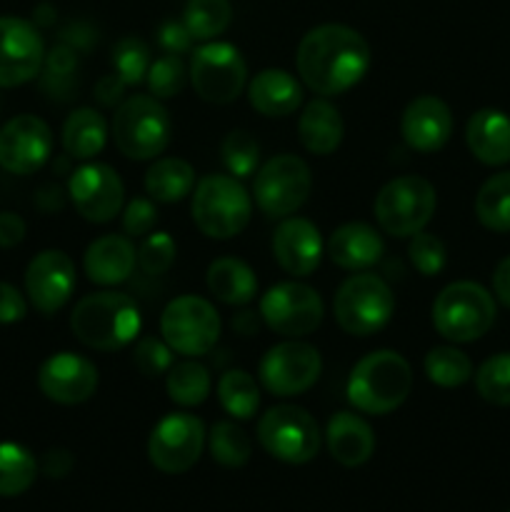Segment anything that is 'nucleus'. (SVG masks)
<instances>
[{
    "mask_svg": "<svg viewBox=\"0 0 510 512\" xmlns=\"http://www.w3.org/2000/svg\"><path fill=\"white\" fill-rule=\"evenodd\" d=\"M210 295L225 305H248L258 295V278L253 268L238 258H218L208 265L205 273Z\"/></svg>",
    "mask_w": 510,
    "mask_h": 512,
    "instance_id": "obj_29",
    "label": "nucleus"
},
{
    "mask_svg": "<svg viewBox=\"0 0 510 512\" xmlns=\"http://www.w3.org/2000/svg\"><path fill=\"white\" fill-rule=\"evenodd\" d=\"M413 390L410 363L395 350H373L350 370L348 403L358 413L388 415L408 400Z\"/></svg>",
    "mask_w": 510,
    "mask_h": 512,
    "instance_id": "obj_3",
    "label": "nucleus"
},
{
    "mask_svg": "<svg viewBox=\"0 0 510 512\" xmlns=\"http://www.w3.org/2000/svg\"><path fill=\"white\" fill-rule=\"evenodd\" d=\"M465 143L473 158L483 165L498 168L510 163V115L495 108L473 113L465 125Z\"/></svg>",
    "mask_w": 510,
    "mask_h": 512,
    "instance_id": "obj_27",
    "label": "nucleus"
},
{
    "mask_svg": "<svg viewBox=\"0 0 510 512\" xmlns=\"http://www.w3.org/2000/svg\"><path fill=\"white\" fill-rule=\"evenodd\" d=\"M73 468V458L65 450H50L43 460V470L50 475V478H63V475L70 473Z\"/></svg>",
    "mask_w": 510,
    "mask_h": 512,
    "instance_id": "obj_53",
    "label": "nucleus"
},
{
    "mask_svg": "<svg viewBox=\"0 0 510 512\" xmlns=\"http://www.w3.org/2000/svg\"><path fill=\"white\" fill-rule=\"evenodd\" d=\"M205 438L203 420L190 413H170L150 430L148 460L165 475L188 473L203 455Z\"/></svg>",
    "mask_w": 510,
    "mask_h": 512,
    "instance_id": "obj_14",
    "label": "nucleus"
},
{
    "mask_svg": "<svg viewBox=\"0 0 510 512\" xmlns=\"http://www.w3.org/2000/svg\"><path fill=\"white\" fill-rule=\"evenodd\" d=\"M193 223L205 238L230 240L243 233L253 215V198L233 175H205L195 183L190 203Z\"/></svg>",
    "mask_w": 510,
    "mask_h": 512,
    "instance_id": "obj_4",
    "label": "nucleus"
},
{
    "mask_svg": "<svg viewBox=\"0 0 510 512\" xmlns=\"http://www.w3.org/2000/svg\"><path fill=\"white\" fill-rule=\"evenodd\" d=\"M125 88H128V85H125L115 73L103 75V78L98 80V85H95V100H98L100 105H105V108H115V105L123 103Z\"/></svg>",
    "mask_w": 510,
    "mask_h": 512,
    "instance_id": "obj_50",
    "label": "nucleus"
},
{
    "mask_svg": "<svg viewBox=\"0 0 510 512\" xmlns=\"http://www.w3.org/2000/svg\"><path fill=\"white\" fill-rule=\"evenodd\" d=\"M425 375L438 388H460L473 378V363L463 350L453 345H438L423 360Z\"/></svg>",
    "mask_w": 510,
    "mask_h": 512,
    "instance_id": "obj_37",
    "label": "nucleus"
},
{
    "mask_svg": "<svg viewBox=\"0 0 510 512\" xmlns=\"http://www.w3.org/2000/svg\"><path fill=\"white\" fill-rule=\"evenodd\" d=\"M133 363L145 378H160V375L173 368V348L165 340L148 335V338H140L138 345H135Z\"/></svg>",
    "mask_w": 510,
    "mask_h": 512,
    "instance_id": "obj_46",
    "label": "nucleus"
},
{
    "mask_svg": "<svg viewBox=\"0 0 510 512\" xmlns=\"http://www.w3.org/2000/svg\"><path fill=\"white\" fill-rule=\"evenodd\" d=\"M143 328V315L130 295L100 290L85 295L70 313V330L90 350L113 353L135 343Z\"/></svg>",
    "mask_w": 510,
    "mask_h": 512,
    "instance_id": "obj_2",
    "label": "nucleus"
},
{
    "mask_svg": "<svg viewBox=\"0 0 510 512\" xmlns=\"http://www.w3.org/2000/svg\"><path fill=\"white\" fill-rule=\"evenodd\" d=\"M323 373V358L318 348L298 338L273 345L258 365V378L270 395L293 398L308 393Z\"/></svg>",
    "mask_w": 510,
    "mask_h": 512,
    "instance_id": "obj_13",
    "label": "nucleus"
},
{
    "mask_svg": "<svg viewBox=\"0 0 510 512\" xmlns=\"http://www.w3.org/2000/svg\"><path fill=\"white\" fill-rule=\"evenodd\" d=\"M53 153V133L35 115H15L0 128V168L13 175H33Z\"/></svg>",
    "mask_w": 510,
    "mask_h": 512,
    "instance_id": "obj_18",
    "label": "nucleus"
},
{
    "mask_svg": "<svg viewBox=\"0 0 510 512\" xmlns=\"http://www.w3.org/2000/svg\"><path fill=\"white\" fill-rule=\"evenodd\" d=\"M478 395L488 403L508 408L510 405V353H495L475 373Z\"/></svg>",
    "mask_w": 510,
    "mask_h": 512,
    "instance_id": "obj_39",
    "label": "nucleus"
},
{
    "mask_svg": "<svg viewBox=\"0 0 510 512\" xmlns=\"http://www.w3.org/2000/svg\"><path fill=\"white\" fill-rule=\"evenodd\" d=\"M38 478V460L18 443H0V498H15Z\"/></svg>",
    "mask_w": 510,
    "mask_h": 512,
    "instance_id": "obj_35",
    "label": "nucleus"
},
{
    "mask_svg": "<svg viewBox=\"0 0 510 512\" xmlns=\"http://www.w3.org/2000/svg\"><path fill=\"white\" fill-rule=\"evenodd\" d=\"M325 305L315 288L305 283H278L260 298V320L283 338H303L323 323Z\"/></svg>",
    "mask_w": 510,
    "mask_h": 512,
    "instance_id": "obj_15",
    "label": "nucleus"
},
{
    "mask_svg": "<svg viewBox=\"0 0 510 512\" xmlns=\"http://www.w3.org/2000/svg\"><path fill=\"white\" fill-rule=\"evenodd\" d=\"M493 295L500 305L510 308V255H505L493 270Z\"/></svg>",
    "mask_w": 510,
    "mask_h": 512,
    "instance_id": "obj_52",
    "label": "nucleus"
},
{
    "mask_svg": "<svg viewBox=\"0 0 510 512\" xmlns=\"http://www.w3.org/2000/svg\"><path fill=\"white\" fill-rule=\"evenodd\" d=\"M220 158H223L225 168L233 178H250L258 170L260 145L248 130H233V133L225 135L223 145H220Z\"/></svg>",
    "mask_w": 510,
    "mask_h": 512,
    "instance_id": "obj_40",
    "label": "nucleus"
},
{
    "mask_svg": "<svg viewBox=\"0 0 510 512\" xmlns=\"http://www.w3.org/2000/svg\"><path fill=\"white\" fill-rule=\"evenodd\" d=\"M60 38H63V43L73 45V48L78 50V48H90V43L95 40V35H93V30H85V25H70V28L63 30V35H60Z\"/></svg>",
    "mask_w": 510,
    "mask_h": 512,
    "instance_id": "obj_54",
    "label": "nucleus"
},
{
    "mask_svg": "<svg viewBox=\"0 0 510 512\" xmlns=\"http://www.w3.org/2000/svg\"><path fill=\"white\" fill-rule=\"evenodd\" d=\"M258 443L270 458L305 465L318 455L320 428L300 405H275L258 420Z\"/></svg>",
    "mask_w": 510,
    "mask_h": 512,
    "instance_id": "obj_12",
    "label": "nucleus"
},
{
    "mask_svg": "<svg viewBox=\"0 0 510 512\" xmlns=\"http://www.w3.org/2000/svg\"><path fill=\"white\" fill-rule=\"evenodd\" d=\"M185 80H188L185 63L180 60V55H170V53H165L163 58L153 60L148 68V75H145V83H148L150 95L158 100L175 98V95L185 88Z\"/></svg>",
    "mask_w": 510,
    "mask_h": 512,
    "instance_id": "obj_43",
    "label": "nucleus"
},
{
    "mask_svg": "<svg viewBox=\"0 0 510 512\" xmlns=\"http://www.w3.org/2000/svg\"><path fill=\"white\" fill-rule=\"evenodd\" d=\"M438 208L433 183L420 175H400L385 183L375 195V220L380 230L393 238H410L425 230Z\"/></svg>",
    "mask_w": 510,
    "mask_h": 512,
    "instance_id": "obj_8",
    "label": "nucleus"
},
{
    "mask_svg": "<svg viewBox=\"0 0 510 512\" xmlns=\"http://www.w3.org/2000/svg\"><path fill=\"white\" fill-rule=\"evenodd\" d=\"M38 388L58 405H80L98 390V368L83 355L63 350L40 365Z\"/></svg>",
    "mask_w": 510,
    "mask_h": 512,
    "instance_id": "obj_20",
    "label": "nucleus"
},
{
    "mask_svg": "<svg viewBox=\"0 0 510 512\" xmlns=\"http://www.w3.org/2000/svg\"><path fill=\"white\" fill-rule=\"evenodd\" d=\"M110 133L125 158L155 160L170 145L173 120L168 108L153 95H130L115 108Z\"/></svg>",
    "mask_w": 510,
    "mask_h": 512,
    "instance_id": "obj_5",
    "label": "nucleus"
},
{
    "mask_svg": "<svg viewBox=\"0 0 510 512\" xmlns=\"http://www.w3.org/2000/svg\"><path fill=\"white\" fill-rule=\"evenodd\" d=\"M28 313V303H25L23 293L15 285L0 283V325L20 323Z\"/></svg>",
    "mask_w": 510,
    "mask_h": 512,
    "instance_id": "obj_49",
    "label": "nucleus"
},
{
    "mask_svg": "<svg viewBox=\"0 0 510 512\" xmlns=\"http://www.w3.org/2000/svg\"><path fill=\"white\" fill-rule=\"evenodd\" d=\"M333 313L343 333L368 338L390 323L395 313V295L380 275L363 270L340 285L333 298Z\"/></svg>",
    "mask_w": 510,
    "mask_h": 512,
    "instance_id": "obj_7",
    "label": "nucleus"
},
{
    "mask_svg": "<svg viewBox=\"0 0 510 512\" xmlns=\"http://www.w3.org/2000/svg\"><path fill=\"white\" fill-rule=\"evenodd\" d=\"M248 103L265 118H288L303 105V85L283 68H265L245 85Z\"/></svg>",
    "mask_w": 510,
    "mask_h": 512,
    "instance_id": "obj_25",
    "label": "nucleus"
},
{
    "mask_svg": "<svg viewBox=\"0 0 510 512\" xmlns=\"http://www.w3.org/2000/svg\"><path fill=\"white\" fill-rule=\"evenodd\" d=\"M325 253L338 268L350 273H363L380 263L385 253V243L375 228L368 223H345L325 243Z\"/></svg>",
    "mask_w": 510,
    "mask_h": 512,
    "instance_id": "obj_24",
    "label": "nucleus"
},
{
    "mask_svg": "<svg viewBox=\"0 0 510 512\" xmlns=\"http://www.w3.org/2000/svg\"><path fill=\"white\" fill-rule=\"evenodd\" d=\"M158 223V208L150 198H133L123 210V233L128 238H145Z\"/></svg>",
    "mask_w": 510,
    "mask_h": 512,
    "instance_id": "obj_47",
    "label": "nucleus"
},
{
    "mask_svg": "<svg viewBox=\"0 0 510 512\" xmlns=\"http://www.w3.org/2000/svg\"><path fill=\"white\" fill-rule=\"evenodd\" d=\"M193 188L195 170L183 158H158L145 173V193L155 203H180Z\"/></svg>",
    "mask_w": 510,
    "mask_h": 512,
    "instance_id": "obj_31",
    "label": "nucleus"
},
{
    "mask_svg": "<svg viewBox=\"0 0 510 512\" xmlns=\"http://www.w3.org/2000/svg\"><path fill=\"white\" fill-rule=\"evenodd\" d=\"M508 512H510V510H508Z\"/></svg>",
    "mask_w": 510,
    "mask_h": 512,
    "instance_id": "obj_56",
    "label": "nucleus"
},
{
    "mask_svg": "<svg viewBox=\"0 0 510 512\" xmlns=\"http://www.w3.org/2000/svg\"><path fill=\"white\" fill-rule=\"evenodd\" d=\"M175 255H178L175 240L165 230H153L140 243L138 265L145 275H163L175 263Z\"/></svg>",
    "mask_w": 510,
    "mask_h": 512,
    "instance_id": "obj_45",
    "label": "nucleus"
},
{
    "mask_svg": "<svg viewBox=\"0 0 510 512\" xmlns=\"http://www.w3.org/2000/svg\"><path fill=\"white\" fill-rule=\"evenodd\" d=\"M213 388L208 368L198 363V358H188L183 363H173V368L165 373V390L168 398L180 408H195L205 403Z\"/></svg>",
    "mask_w": 510,
    "mask_h": 512,
    "instance_id": "obj_32",
    "label": "nucleus"
},
{
    "mask_svg": "<svg viewBox=\"0 0 510 512\" xmlns=\"http://www.w3.org/2000/svg\"><path fill=\"white\" fill-rule=\"evenodd\" d=\"M345 123L340 110L328 98L310 100L298 120V138L303 148L313 155H330L340 148Z\"/></svg>",
    "mask_w": 510,
    "mask_h": 512,
    "instance_id": "obj_28",
    "label": "nucleus"
},
{
    "mask_svg": "<svg viewBox=\"0 0 510 512\" xmlns=\"http://www.w3.org/2000/svg\"><path fill=\"white\" fill-rule=\"evenodd\" d=\"M475 215L493 233H510V170L493 175L475 195Z\"/></svg>",
    "mask_w": 510,
    "mask_h": 512,
    "instance_id": "obj_33",
    "label": "nucleus"
},
{
    "mask_svg": "<svg viewBox=\"0 0 510 512\" xmlns=\"http://www.w3.org/2000/svg\"><path fill=\"white\" fill-rule=\"evenodd\" d=\"M313 188V175L308 163L298 155H275L255 170L253 200L260 213L283 220L298 213Z\"/></svg>",
    "mask_w": 510,
    "mask_h": 512,
    "instance_id": "obj_9",
    "label": "nucleus"
},
{
    "mask_svg": "<svg viewBox=\"0 0 510 512\" xmlns=\"http://www.w3.org/2000/svg\"><path fill=\"white\" fill-rule=\"evenodd\" d=\"M68 195L83 220L103 225L120 215L125 203V188L118 170L105 163H85L68 178Z\"/></svg>",
    "mask_w": 510,
    "mask_h": 512,
    "instance_id": "obj_16",
    "label": "nucleus"
},
{
    "mask_svg": "<svg viewBox=\"0 0 510 512\" xmlns=\"http://www.w3.org/2000/svg\"><path fill=\"white\" fill-rule=\"evenodd\" d=\"M258 318H260V313L255 315V313H248V310H245V313H240V315H235V318H233L235 333L253 335L255 330H258Z\"/></svg>",
    "mask_w": 510,
    "mask_h": 512,
    "instance_id": "obj_55",
    "label": "nucleus"
},
{
    "mask_svg": "<svg viewBox=\"0 0 510 512\" xmlns=\"http://www.w3.org/2000/svg\"><path fill=\"white\" fill-rule=\"evenodd\" d=\"M138 265V250L128 235H103L85 250L83 268L90 283L113 288L125 283Z\"/></svg>",
    "mask_w": 510,
    "mask_h": 512,
    "instance_id": "obj_23",
    "label": "nucleus"
},
{
    "mask_svg": "<svg viewBox=\"0 0 510 512\" xmlns=\"http://www.w3.org/2000/svg\"><path fill=\"white\" fill-rule=\"evenodd\" d=\"M160 335L173 353L200 358L218 345L220 315L210 300L200 295H180L165 305L160 315Z\"/></svg>",
    "mask_w": 510,
    "mask_h": 512,
    "instance_id": "obj_11",
    "label": "nucleus"
},
{
    "mask_svg": "<svg viewBox=\"0 0 510 512\" xmlns=\"http://www.w3.org/2000/svg\"><path fill=\"white\" fill-rule=\"evenodd\" d=\"M150 68V48L135 35H125L113 48V73L125 85L143 83Z\"/></svg>",
    "mask_w": 510,
    "mask_h": 512,
    "instance_id": "obj_42",
    "label": "nucleus"
},
{
    "mask_svg": "<svg viewBox=\"0 0 510 512\" xmlns=\"http://www.w3.org/2000/svg\"><path fill=\"white\" fill-rule=\"evenodd\" d=\"M45 63L43 35L30 20L0 18V88H18L38 78Z\"/></svg>",
    "mask_w": 510,
    "mask_h": 512,
    "instance_id": "obj_17",
    "label": "nucleus"
},
{
    "mask_svg": "<svg viewBox=\"0 0 510 512\" xmlns=\"http://www.w3.org/2000/svg\"><path fill=\"white\" fill-rule=\"evenodd\" d=\"M325 445L335 463L343 468H360L375 453V433L360 415L340 410L328 420Z\"/></svg>",
    "mask_w": 510,
    "mask_h": 512,
    "instance_id": "obj_26",
    "label": "nucleus"
},
{
    "mask_svg": "<svg viewBox=\"0 0 510 512\" xmlns=\"http://www.w3.org/2000/svg\"><path fill=\"white\" fill-rule=\"evenodd\" d=\"M400 133L415 153H438L453 135V113L435 95H420L403 110Z\"/></svg>",
    "mask_w": 510,
    "mask_h": 512,
    "instance_id": "obj_22",
    "label": "nucleus"
},
{
    "mask_svg": "<svg viewBox=\"0 0 510 512\" xmlns=\"http://www.w3.org/2000/svg\"><path fill=\"white\" fill-rule=\"evenodd\" d=\"M295 68L305 88L320 98H333L365 78L370 70V45L348 25H318L300 40Z\"/></svg>",
    "mask_w": 510,
    "mask_h": 512,
    "instance_id": "obj_1",
    "label": "nucleus"
},
{
    "mask_svg": "<svg viewBox=\"0 0 510 512\" xmlns=\"http://www.w3.org/2000/svg\"><path fill=\"white\" fill-rule=\"evenodd\" d=\"M325 255L323 235L318 225L305 218H283L273 233V258L293 278L315 273Z\"/></svg>",
    "mask_w": 510,
    "mask_h": 512,
    "instance_id": "obj_21",
    "label": "nucleus"
},
{
    "mask_svg": "<svg viewBox=\"0 0 510 512\" xmlns=\"http://www.w3.org/2000/svg\"><path fill=\"white\" fill-rule=\"evenodd\" d=\"M408 255L413 268L418 270L423 278H435V275L445 268V260H448L443 240L433 233H425V230L410 235Z\"/></svg>",
    "mask_w": 510,
    "mask_h": 512,
    "instance_id": "obj_44",
    "label": "nucleus"
},
{
    "mask_svg": "<svg viewBox=\"0 0 510 512\" xmlns=\"http://www.w3.org/2000/svg\"><path fill=\"white\" fill-rule=\"evenodd\" d=\"M75 290V265L63 250H43L25 270V295L43 315H55L68 305Z\"/></svg>",
    "mask_w": 510,
    "mask_h": 512,
    "instance_id": "obj_19",
    "label": "nucleus"
},
{
    "mask_svg": "<svg viewBox=\"0 0 510 512\" xmlns=\"http://www.w3.org/2000/svg\"><path fill=\"white\" fill-rule=\"evenodd\" d=\"M25 238V220L18 213H0V248H15Z\"/></svg>",
    "mask_w": 510,
    "mask_h": 512,
    "instance_id": "obj_51",
    "label": "nucleus"
},
{
    "mask_svg": "<svg viewBox=\"0 0 510 512\" xmlns=\"http://www.w3.org/2000/svg\"><path fill=\"white\" fill-rule=\"evenodd\" d=\"M188 78L205 103L228 105L238 100L248 85V65L233 43L208 40L195 48Z\"/></svg>",
    "mask_w": 510,
    "mask_h": 512,
    "instance_id": "obj_10",
    "label": "nucleus"
},
{
    "mask_svg": "<svg viewBox=\"0 0 510 512\" xmlns=\"http://www.w3.org/2000/svg\"><path fill=\"white\" fill-rule=\"evenodd\" d=\"M108 143V123L95 108H78L63 125V150L73 160H93Z\"/></svg>",
    "mask_w": 510,
    "mask_h": 512,
    "instance_id": "obj_30",
    "label": "nucleus"
},
{
    "mask_svg": "<svg viewBox=\"0 0 510 512\" xmlns=\"http://www.w3.org/2000/svg\"><path fill=\"white\" fill-rule=\"evenodd\" d=\"M495 298L473 280L445 285L433 303V325L450 343H473L495 323Z\"/></svg>",
    "mask_w": 510,
    "mask_h": 512,
    "instance_id": "obj_6",
    "label": "nucleus"
},
{
    "mask_svg": "<svg viewBox=\"0 0 510 512\" xmlns=\"http://www.w3.org/2000/svg\"><path fill=\"white\" fill-rule=\"evenodd\" d=\"M233 20V8L228 0H188L183 23L193 40H215Z\"/></svg>",
    "mask_w": 510,
    "mask_h": 512,
    "instance_id": "obj_38",
    "label": "nucleus"
},
{
    "mask_svg": "<svg viewBox=\"0 0 510 512\" xmlns=\"http://www.w3.org/2000/svg\"><path fill=\"white\" fill-rule=\"evenodd\" d=\"M205 445H208L215 463L223 465V468H243V465H248L250 455H253V443H250L248 433L240 425H235L233 420L215 423L208 430Z\"/></svg>",
    "mask_w": 510,
    "mask_h": 512,
    "instance_id": "obj_36",
    "label": "nucleus"
},
{
    "mask_svg": "<svg viewBox=\"0 0 510 512\" xmlns=\"http://www.w3.org/2000/svg\"><path fill=\"white\" fill-rule=\"evenodd\" d=\"M158 43L165 53L170 55H180V53H188L190 43H193V35L188 33L183 20H165L163 25L158 28Z\"/></svg>",
    "mask_w": 510,
    "mask_h": 512,
    "instance_id": "obj_48",
    "label": "nucleus"
},
{
    "mask_svg": "<svg viewBox=\"0 0 510 512\" xmlns=\"http://www.w3.org/2000/svg\"><path fill=\"white\" fill-rule=\"evenodd\" d=\"M75 70H78V50L68 43H58L48 55H45L43 63V88L50 95H60V98H68V90L73 88Z\"/></svg>",
    "mask_w": 510,
    "mask_h": 512,
    "instance_id": "obj_41",
    "label": "nucleus"
},
{
    "mask_svg": "<svg viewBox=\"0 0 510 512\" xmlns=\"http://www.w3.org/2000/svg\"><path fill=\"white\" fill-rule=\"evenodd\" d=\"M218 400L235 420H250L260 408V388L248 370H228L218 380Z\"/></svg>",
    "mask_w": 510,
    "mask_h": 512,
    "instance_id": "obj_34",
    "label": "nucleus"
}]
</instances>
